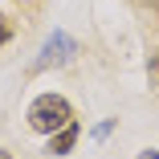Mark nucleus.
I'll return each instance as SVG.
<instances>
[{
	"instance_id": "nucleus-4",
	"label": "nucleus",
	"mask_w": 159,
	"mask_h": 159,
	"mask_svg": "<svg viewBox=\"0 0 159 159\" xmlns=\"http://www.w3.org/2000/svg\"><path fill=\"white\" fill-rule=\"evenodd\" d=\"M147 70H151V82H155V86H159V49H155V53H151V66H147Z\"/></svg>"
},
{
	"instance_id": "nucleus-3",
	"label": "nucleus",
	"mask_w": 159,
	"mask_h": 159,
	"mask_svg": "<svg viewBox=\"0 0 159 159\" xmlns=\"http://www.w3.org/2000/svg\"><path fill=\"white\" fill-rule=\"evenodd\" d=\"M78 135H82V126H78V122H66L61 131L49 135V151H53V155H70L74 143H78Z\"/></svg>"
},
{
	"instance_id": "nucleus-6",
	"label": "nucleus",
	"mask_w": 159,
	"mask_h": 159,
	"mask_svg": "<svg viewBox=\"0 0 159 159\" xmlns=\"http://www.w3.org/2000/svg\"><path fill=\"white\" fill-rule=\"evenodd\" d=\"M139 159H159V151H139Z\"/></svg>"
},
{
	"instance_id": "nucleus-2",
	"label": "nucleus",
	"mask_w": 159,
	"mask_h": 159,
	"mask_svg": "<svg viewBox=\"0 0 159 159\" xmlns=\"http://www.w3.org/2000/svg\"><path fill=\"white\" fill-rule=\"evenodd\" d=\"M74 53H78V41H74L70 33H61V29H53V33L45 37V45H41V57L33 61V70L41 74V70H49V66H66Z\"/></svg>"
},
{
	"instance_id": "nucleus-7",
	"label": "nucleus",
	"mask_w": 159,
	"mask_h": 159,
	"mask_svg": "<svg viewBox=\"0 0 159 159\" xmlns=\"http://www.w3.org/2000/svg\"><path fill=\"white\" fill-rule=\"evenodd\" d=\"M0 159H12V155H8V151H0Z\"/></svg>"
},
{
	"instance_id": "nucleus-5",
	"label": "nucleus",
	"mask_w": 159,
	"mask_h": 159,
	"mask_svg": "<svg viewBox=\"0 0 159 159\" xmlns=\"http://www.w3.org/2000/svg\"><path fill=\"white\" fill-rule=\"evenodd\" d=\"M8 37H12V29H8V20H4V16H0V45H4Z\"/></svg>"
},
{
	"instance_id": "nucleus-1",
	"label": "nucleus",
	"mask_w": 159,
	"mask_h": 159,
	"mask_svg": "<svg viewBox=\"0 0 159 159\" xmlns=\"http://www.w3.org/2000/svg\"><path fill=\"white\" fill-rule=\"evenodd\" d=\"M29 131L37 135H53L61 131L66 122H74V106L61 98V94H41V98H33V106H29Z\"/></svg>"
}]
</instances>
